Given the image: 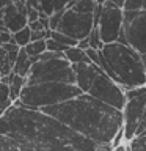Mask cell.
Listing matches in <instances>:
<instances>
[{"label":"cell","mask_w":146,"mask_h":151,"mask_svg":"<svg viewBox=\"0 0 146 151\" xmlns=\"http://www.w3.org/2000/svg\"><path fill=\"white\" fill-rule=\"evenodd\" d=\"M6 3H8V2H0V9H3L5 6H6Z\"/></svg>","instance_id":"836d02e7"},{"label":"cell","mask_w":146,"mask_h":151,"mask_svg":"<svg viewBox=\"0 0 146 151\" xmlns=\"http://www.w3.org/2000/svg\"><path fill=\"white\" fill-rule=\"evenodd\" d=\"M64 58L68 60L71 65H79V63H91V61L88 60L87 54H85V50L79 49L77 46H75V47H69V49H66V52H64Z\"/></svg>","instance_id":"2e32d148"},{"label":"cell","mask_w":146,"mask_h":151,"mask_svg":"<svg viewBox=\"0 0 146 151\" xmlns=\"http://www.w3.org/2000/svg\"><path fill=\"white\" fill-rule=\"evenodd\" d=\"M122 33L126 46L137 54H146V11H122Z\"/></svg>","instance_id":"52a82bcc"},{"label":"cell","mask_w":146,"mask_h":151,"mask_svg":"<svg viewBox=\"0 0 146 151\" xmlns=\"http://www.w3.org/2000/svg\"><path fill=\"white\" fill-rule=\"evenodd\" d=\"M101 54L120 87H127L129 90L146 87V73L141 55L134 49L126 44L113 42L104 46Z\"/></svg>","instance_id":"3957f363"},{"label":"cell","mask_w":146,"mask_h":151,"mask_svg":"<svg viewBox=\"0 0 146 151\" xmlns=\"http://www.w3.org/2000/svg\"><path fill=\"white\" fill-rule=\"evenodd\" d=\"M64 11H66V9L57 11V13H54V14L49 17V32H55V30H57V27H58V24H60V21H61V17H63Z\"/></svg>","instance_id":"d4e9b609"},{"label":"cell","mask_w":146,"mask_h":151,"mask_svg":"<svg viewBox=\"0 0 146 151\" xmlns=\"http://www.w3.org/2000/svg\"><path fill=\"white\" fill-rule=\"evenodd\" d=\"M99 52H101V50H94V49H87V50H85L88 60L91 61L93 65H96V66L99 65Z\"/></svg>","instance_id":"f1b7e54d"},{"label":"cell","mask_w":146,"mask_h":151,"mask_svg":"<svg viewBox=\"0 0 146 151\" xmlns=\"http://www.w3.org/2000/svg\"><path fill=\"white\" fill-rule=\"evenodd\" d=\"M143 9H145V11H146V0H145V2H143Z\"/></svg>","instance_id":"e575fe53"},{"label":"cell","mask_w":146,"mask_h":151,"mask_svg":"<svg viewBox=\"0 0 146 151\" xmlns=\"http://www.w3.org/2000/svg\"><path fill=\"white\" fill-rule=\"evenodd\" d=\"M129 151H146V131L129 142Z\"/></svg>","instance_id":"ffe728a7"},{"label":"cell","mask_w":146,"mask_h":151,"mask_svg":"<svg viewBox=\"0 0 146 151\" xmlns=\"http://www.w3.org/2000/svg\"><path fill=\"white\" fill-rule=\"evenodd\" d=\"M83 94L77 85L68 83H36L25 85L21 91V96L14 104L31 110H41L57 104L71 101V99Z\"/></svg>","instance_id":"277c9868"},{"label":"cell","mask_w":146,"mask_h":151,"mask_svg":"<svg viewBox=\"0 0 146 151\" xmlns=\"http://www.w3.org/2000/svg\"><path fill=\"white\" fill-rule=\"evenodd\" d=\"M141 61H143V66H145V73H146V54L141 55Z\"/></svg>","instance_id":"d6a6232c"},{"label":"cell","mask_w":146,"mask_h":151,"mask_svg":"<svg viewBox=\"0 0 146 151\" xmlns=\"http://www.w3.org/2000/svg\"><path fill=\"white\" fill-rule=\"evenodd\" d=\"M11 42H13V35L5 27H2L0 28V46H6V44H11Z\"/></svg>","instance_id":"484cf974"},{"label":"cell","mask_w":146,"mask_h":151,"mask_svg":"<svg viewBox=\"0 0 146 151\" xmlns=\"http://www.w3.org/2000/svg\"><path fill=\"white\" fill-rule=\"evenodd\" d=\"M6 102H11L9 101V88L8 85L0 82V104H6Z\"/></svg>","instance_id":"4316f807"},{"label":"cell","mask_w":146,"mask_h":151,"mask_svg":"<svg viewBox=\"0 0 146 151\" xmlns=\"http://www.w3.org/2000/svg\"><path fill=\"white\" fill-rule=\"evenodd\" d=\"M27 27L30 28V32H44V30H47V28L39 22V19H38V21H35V22H31V24H28Z\"/></svg>","instance_id":"f546056e"},{"label":"cell","mask_w":146,"mask_h":151,"mask_svg":"<svg viewBox=\"0 0 146 151\" xmlns=\"http://www.w3.org/2000/svg\"><path fill=\"white\" fill-rule=\"evenodd\" d=\"M38 19H39V11H36L35 8H31L30 5L27 3V25L38 21Z\"/></svg>","instance_id":"83f0119b"},{"label":"cell","mask_w":146,"mask_h":151,"mask_svg":"<svg viewBox=\"0 0 146 151\" xmlns=\"http://www.w3.org/2000/svg\"><path fill=\"white\" fill-rule=\"evenodd\" d=\"M31 65L33 63H31L30 57L25 54L24 49H21L19 50L16 63H14V66H13V74H16V76H19V77H22V79H27L28 73H30V69H31Z\"/></svg>","instance_id":"4fadbf2b"},{"label":"cell","mask_w":146,"mask_h":151,"mask_svg":"<svg viewBox=\"0 0 146 151\" xmlns=\"http://www.w3.org/2000/svg\"><path fill=\"white\" fill-rule=\"evenodd\" d=\"M0 135L25 142L35 151H97V145L60 121L13 104L0 116Z\"/></svg>","instance_id":"6da1fadb"},{"label":"cell","mask_w":146,"mask_h":151,"mask_svg":"<svg viewBox=\"0 0 146 151\" xmlns=\"http://www.w3.org/2000/svg\"><path fill=\"white\" fill-rule=\"evenodd\" d=\"M24 50H25V54L30 57L31 63H36V61H38V57L42 55V54L47 50V49H46V40L35 41V42H28V44L24 47Z\"/></svg>","instance_id":"e0dca14e"},{"label":"cell","mask_w":146,"mask_h":151,"mask_svg":"<svg viewBox=\"0 0 146 151\" xmlns=\"http://www.w3.org/2000/svg\"><path fill=\"white\" fill-rule=\"evenodd\" d=\"M3 25L14 35L27 27V2H8L3 9Z\"/></svg>","instance_id":"8fae6325"},{"label":"cell","mask_w":146,"mask_h":151,"mask_svg":"<svg viewBox=\"0 0 146 151\" xmlns=\"http://www.w3.org/2000/svg\"><path fill=\"white\" fill-rule=\"evenodd\" d=\"M112 151H129L126 148V146H122V145H120V146H116V148H113Z\"/></svg>","instance_id":"1f68e13d"},{"label":"cell","mask_w":146,"mask_h":151,"mask_svg":"<svg viewBox=\"0 0 146 151\" xmlns=\"http://www.w3.org/2000/svg\"><path fill=\"white\" fill-rule=\"evenodd\" d=\"M96 5L97 2H93V0H79V2H74L69 9L80 14H93L96 9Z\"/></svg>","instance_id":"ac0fdd59"},{"label":"cell","mask_w":146,"mask_h":151,"mask_svg":"<svg viewBox=\"0 0 146 151\" xmlns=\"http://www.w3.org/2000/svg\"><path fill=\"white\" fill-rule=\"evenodd\" d=\"M87 94L121 112L126 104V91L118 83L113 82L108 76L104 74L102 69L99 71L97 77L94 79L91 88H89V91Z\"/></svg>","instance_id":"9c48e42d"},{"label":"cell","mask_w":146,"mask_h":151,"mask_svg":"<svg viewBox=\"0 0 146 151\" xmlns=\"http://www.w3.org/2000/svg\"><path fill=\"white\" fill-rule=\"evenodd\" d=\"M88 41H89V49L102 50L104 42H102V40H101V36H99V32H97V28H96V27H94L93 30H91V33H89Z\"/></svg>","instance_id":"7402d4cb"},{"label":"cell","mask_w":146,"mask_h":151,"mask_svg":"<svg viewBox=\"0 0 146 151\" xmlns=\"http://www.w3.org/2000/svg\"><path fill=\"white\" fill-rule=\"evenodd\" d=\"M143 9V0H126L122 5V11H140Z\"/></svg>","instance_id":"603a6c76"},{"label":"cell","mask_w":146,"mask_h":151,"mask_svg":"<svg viewBox=\"0 0 146 151\" xmlns=\"http://www.w3.org/2000/svg\"><path fill=\"white\" fill-rule=\"evenodd\" d=\"M27 85V79H22L19 77V76L16 74H9V83H8V88H9V101H11L13 104L19 99V96H21V91L22 88Z\"/></svg>","instance_id":"9a60e30c"},{"label":"cell","mask_w":146,"mask_h":151,"mask_svg":"<svg viewBox=\"0 0 146 151\" xmlns=\"http://www.w3.org/2000/svg\"><path fill=\"white\" fill-rule=\"evenodd\" d=\"M72 71L75 76V85H77V88L82 93H88L94 82V79L97 77L101 68L93 63H79V65H72Z\"/></svg>","instance_id":"7c38bea8"},{"label":"cell","mask_w":146,"mask_h":151,"mask_svg":"<svg viewBox=\"0 0 146 151\" xmlns=\"http://www.w3.org/2000/svg\"><path fill=\"white\" fill-rule=\"evenodd\" d=\"M0 151H35L28 143L0 135Z\"/></svg>","instance_id":"5bb4252c"},{"label":"cell","mask_w":146,"mask_h":151,"mask_svg":"<svg viewBox=\"0 0 146 151\" xmlns=\"http://www.w3.org/2000/svg\"><path fill=\"white\" fill-rule=\"evenodd\" d=\"M36 83H68L75 85L72 65L66 58H54L47 61H36L27 77V85Z\"/></svg>","instance_id":"5b68a950"},{"label":"cell","mask_w":146,"mask_h":151,"mask_svg":"<svg viewBox=\"0 0 146 151\" xmlns=\"http://www.w3.org/2000/svg\"><path fill=\"white\" fill-rule=\"evenodd\" d=\"M46 49L49 50V52H55V54H64L66 49H69V47H64V46H61L58 44V42H55L54 40H46Z\"/></svg>","instance_id":"cb8c5ba5"},{"label":"cell","mask_w":146,"mask_h":151,"mask_svg":"<svg viewBox=\"0 0 146 151\" xmlns=\"http://www.w3.org/2000/svg\"><path fill=\"white\" fill-rule=\"evenodd\" d=\"M30 35H31L30 28L25 27V28H22L21 32H17L13 35V42L19 47V49H24V47L30 42Z\"/></svg>","instance_id":"d6986e66"},{"label":"cell","mask_w":146,"mask_h":151,"mask_svg":"<svg viewBox=\"0 0 146 151\" xmlns=\"http://www.w3.org/2000/svg\"><path fill=\"white\" fill-rule=\"evenodd\" d=\"M96 28L104 46L118 42L120 33L122 30V9L118 8L113 0L102 2L101 16H99Z\"/></svg>","instance_id":"ba28073f"},{"label":"cell","mask_w":146,"mask_h":151,"mask_svg":"<svg viewBox=\"0 0 146 151\" xmlns=\"http://www.w3.org/2000/svg\"><path fill=\"white\" fill-rule=\"evenodd\" d=\"M77 47H79V49H82V50L89 49V41H88V38H85V40L79 41V42H77Z\"/></svg>","instance_id":"4dcf8cb0"},{"label":"cell","mask_w":146,"mask_h":151,"mask_svg":"<svg viewBox=\"0 0 146 151\" xmlns=\"http://www.w3.org/2000/svg\"><path fill=\"white\" fill-rule=\"evenodd\" d=\"M49 38H50V40H54L55 42H58V44L64 46V47H75V46H77V41L71 40L69 36L61 35V33H58V32H50Z\"/></svg>","instance_id":"44dd1931"},{"label":"cell","mask_w":146,"mask_h":151,"mask_svg":"<svg viewBox=\"0 0 146 151\" xmlns=\"http://www.w3.org/2000/svg\"><path fill=\"white\" fill-rule=\"evenodd\" d=\"M39 112L96 145H112L118 132L122 129V112L87 93L71 101L41 109Z\"/></svg>","instance_id":"7a4b0ae2"},{"label":"cell","mask_w":146,"mask_h":151,"mask_svg":"<svg viewBox=\"0 0 146 151\" xmlns=\"http://www.w3.org/2000/svg\"><path fill=\"white\" fill-rule=\"evenodd\" d=\"M93 28H94L93 14H80L72 11V9H66L55 32L69 36L71 40L79 42L85 38H88Z\"/></svg>","instance_id":"30bf717a"},{"label":"cell","mask_w":146,"mask_h":151,"mask_svg":"<svg viewBox=\"0 0 146 151\" xmlns=\"http://www.w3.org/2000/svg\"><path fill=\"white\" fill-rule=\"evenodd\" d=\"M146 107V87L127 90L126 91V104L122 109V134L126 140H132L138 129Z\"/></svg>","instance_id":"8992f818"}]
</instances>
